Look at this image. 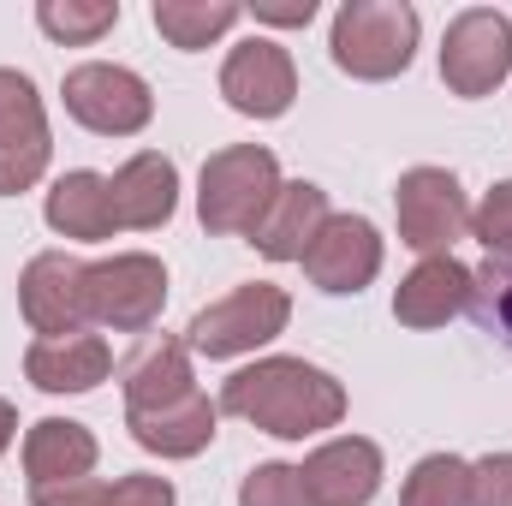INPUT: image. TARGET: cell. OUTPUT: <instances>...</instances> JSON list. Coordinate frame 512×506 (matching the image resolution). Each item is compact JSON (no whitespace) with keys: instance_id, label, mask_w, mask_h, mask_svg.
Returning a JSON list of instances; mask_svg holds the SVG:
<instances>
[{"instance_id":"1","label":"cell","mask_w":512,"mask_h":506,"mask_svg":"<svg viewBox=\"0 0 512 506\" xmlns=\"http://www.w3.org/2000/svg\"><path fill=\"white\" fill-rule=\"evenodd\" d=\"M221 411L274 435V441H310L322 429H340L346 387L322 364H304V358H256L227 376Z\"/></svg>"},{"instance_id":"2","label":"cell","mask_w":512,"mask_h":506,"mask_svg":"<svg viewBox=\"0 0 512 506\" xmlns=\"http://www.w3.org/2000/svg\"><path fill=\"white\" fill-rule=\"evenodd\" d=\"M417 6L411 0H346L334 12V30H328V54L346 78H364V84H387L411 66L417 54Z\"/></svg>"},{"instance_id":"3","label":"cell","mask_w":512,"mask_h":506,"mask_svg":"<svg viewBox=\"0 0 512 506\" xmlns=\"http://www.w3.org/2000/svg\"><path fill=\"white\" fill-rule=\"evenodd\" d=\"M280 161L262 143H227L203 161L197 179V221L215 239H251V227L268 215L274 191H280Z\"/></svg>"},{"instance_id":"4","label":"cell","mask_w":512,"mask_h":506,"mask_svg":"<svg viewBox=\"0 0 512 506\" xmlns=\"http://www.w3.org/2000/svg\"><path fill=\"white\" fill-rule=\"evenodd\" d=\"M286 322H292L286 286H274V280H245V286H233L227 298H215V304H203V310L191 316L185 346H191L197 358L221 364V358H245L256 346L280 340Z\"/></svg>"},{"instance_id":"5","label":"cell","mask_w":512,"mask_h":506,"mask_svg":"<svg viewBox=\"0 0 512 506\" xmlns=\"http://www.w3.org/2000/svg\"><path fill=\"white\" fill-rule=\"evenodd\" d=\"M393 221L399 245L417 256H453V245L471 233V203L465 185L447 167H411L393 185Z\"/></svg>"},{"instance_id":"6","label":"cell","mask_w":512,"mask_h":506,"mask_svg":"<svg viewBox=\"0 0 512 506\" xmlns=\"http://www.w3.org/2000/svg\"><path fill=\"white\" fill-rule=\"evenodd\" d=\"M512 72V18L495 6H465L441 36V84L465 102L495 96Z\"/></svg>"},{"instance_id":"7","label":"cell","mask_w":512,"mask_h":506,"mask_svg":"<svg viewBox=\"0 0 512 506\" xmlns=\"http://www.w3.org/2000/svg\"><path fill=\"white\" fill-rule=\"evenodd\" d=\"M60 96H66V114L84 131H96V137H137L155 120V90L131 66H114V60L72 66Z\"/></svg>"},{"instance_id":"8","label":"cell","mask_w":512,"mask_h":506,"mask_svg":"<svg viewBox=\"0 0 512 506\" xmlns=\"http://www.w3.org/2000/svg\"><path fill=\"white\" fill-rule=\"evenodd\" d=\"M167 304V268L149 251H120L90 262V322L114 334H149Z\"/></svg>"},{"instance_id":"9","label":"cell","mask_w":512,"mask_h":506,"mask_svg":"<svg viewBox=\"0 0 512 506\" xmlns=\"http://www.w3.org/2000/svg\"><path fill=\"white\" fill-rule=\"evenodd\" d=\"M18 310L36 328V340H66V334H90V262L66 251H42L24 262L18 274Z\"/></svg>"},{"instance_id":"10","label":"cell","mask_w":512,"mask_h":506,"mask_svg":"<svg viewBox=\"0 0 512 506\" xmlns=\"http://www.w3.org/2000/svg\"><path fill=\"white\" fill-rule=\"evenodd\" d=\"M48 155H54V131H48V108L36 84L0 66V197L30 191L48 173Z\"/></svg>"},{"instance_id":"11","label":"cell","mask_w":512,"mask_h":506,"mask_svg":"<svg viewBox=\"0 0 512 506\" xmlns=\"http://www.w3.org/2000/svg\"><path fill=\"white\" fill-rule=\"evenodd\" d=\"M221 96L245 120H280L298 96V66L274 36H245L221 66Z\"/></svg>"},{"instance_id":"12","label":"cell","mask_w":512,"mask_h":506,"mask_svg":"<svg viewBox=\"0 0 512 506\" xmlns=\"http://www.w3.org/2000/svg\"><path fill=\"white\" fill-rule=\"evenodd\" d=\"M382 256L387 251H382L376 221H364V215H328L322 233H316L310 251H304V274H310L316 292L346 298V292H364V286L382 274Z\"/></svg>"},{"instance_id":"13","label":"cell","mask_w":512,"mask_h":506,"mask_svg":"<svg viewBox=\"0 0 512 506\" xmlns=\"http://www.w3.org/2000/svg\"><path fill=\"white\" fill-rule=\"evenodd\" d=\"M298 477L310 506H370L382 489V447L370 435H334L298 465Z\"/></svg>"},{"instance_id":"14","label":"cell","mask_w":512,"mask_h":506,"mask_svg":"<svg viewBox=\"0 0 512 506\" xmlns=\"http://www.w3.org/2000/svg\"><path fill=\"white\" fill-rule=\"evenodd\" d=\"M108 197H114V227L155 233L179 209V167L167 155H155V149H137L126 167L108 179Z\"/></svg>"},{"instance_id":"15","label":"cell","mask_w":512,"mask_h":506,"mask_svg":"<svg viewBox=\"0 0 512 506\" xmlns=\"http://www.w3.org/2000/svg\"><path fill=\"white\" fill-rule=\"evenodd\" d=\"M465 310H471V268L459 256H423L393 292V322L405 328H447Z\"/></svg>"},{"instance_id":"16","label":"cell","mask_w":512,"mask_h":506,"mask_svg":"<svg viewBox=\"0 0 512 506\" xmlns=\"http://www.w3.org/2000/svg\"><path fill=\"white\" fill-rule=\"evenodd\" d=\"M120 387H126V417L131 411H161L197 393V370H191V346L149 334L126 364H120Z\"/></svg>"},{"instance_id":"17","label":"cell","mask_w":512,"mask_h":506,"mask_svg":"<svg viewBox=\"0 0 512 506\" xmlns=\"http://www.w3.org/2000/svg\"><path fill=\"white\" fill-rule=\"evenodd\" d=\"M328 215H334V209H328V191H322V185H310V179H286V185L274 191L268 215L251 227V245L268 256V262H304L310 239L322 233Z\"/></svg>"},{"instance_id":"18","label":"cell","mask_w":512,"mask_h":506,"mask_svg":"<svg viewBox=\"0 0 512 506\" xmlns=\"http://www.w3.org/2000/svg\"><path fill=\"white\" fill-rule=\"evenodd\" d=\"M96 459H102L96 435L84 423H72V417H42V423L24 429V477H30V489L84 483V477H96Z\"/></svg>"},{"instance_id":"19","label":"cell","mask_w":512,"mask_h":506,"mask_svg":"<svg viewBox=\"0 0 512 506\" xmlns=\"http://www.w3.org/2000/svg\"><path fill=\"white\" fill-rule=\"evenodd\" d=\"M24 376L42 393H90L114 376V346L102 334H66V340H30Z\"/></svg>"},{"instance_id":"20","label":"cell","mask_w":512,"mask_h":506,"mask_svg":"<svg viewBox=\"0 0 512 506\" xmlns=\"http://www.w3.org/2000/svg\"><path fill=\"white\" fill-rule=\"evenodd\" d=\"M42 221H48L60 239H78V245H102V239H114V197H108V173H90V167L60 173V179L48 185Z\"/></svg>"},{"instance_id":"21","label":"cell","mask_w":512,"mask_h":506,"mask_svg":"<svg viewBox=\"0 0 512 506\" xmlns=\"http://www.w3.org/2000/svg\"><path fill=\"white\" fill-rule=\"evenodd\" d=\"M215 417H221V405H209V393L197 387V393L179 399V405L131 411L126 429H131V441H137L143 453H155V459H197V453L215 441Z\"/></svg>"},{"instance_id":"22","label":"cell","mask_w":512,"mask_h":506,"mask_svg":"<svg viewBox=\"0 0 512 506\" xmlns=\"http://www.w3.org/2000/svg\"><path fill=\"white\" fill-rule=\"evenodd\" d=\"M149 18H155V30H161L173 48L197 54V48L221 42V36L245 18V6H239V0H155Z\"/></svg>"},{"instance_id":"23","label":"cell","mask_w":512,"mask_h":506,"mask_svg":"<svg viewBox=\"0 0 512 506\" xmlns=\"http://www.w3.org/2000/svg\"><path fill=\"white\" fill-rule=\"evenodd\" d=\"M36 24L60 48H90L120 24V0H36Z\"/></svg>"},{"instance_id":"24","label":"cell","mask_w":512,"mask_h":506,"mask_svg":"<svg viewBox=\"0 0 512 506\" xmlns=\"http://www.w3.org/2000/svg\"><path fill=\"white\" fill-rule=\"evenodd\" d=\"M399 506H471V465L459 453H429L411 465Z\"/></svg>"},{"instance_id":"25","label":"cell","mask_w":512,"mask_h":506,"mask_svg":"<svg viewBox=\"0 0 512 506\" xmlns=\"http://www.w3.org/2000/svg\"><path fill=\"white\" fill-rule=\"evenodd\" d=\"M471 310H477V322L489 334H501L512 346V251L471 268Z\"/></svg>"},{"instance_id":"26","label":"cell","mask_w":512,"mask_h":506,"mask_svg":"<svg viewBox=\"0 0 512 506\" xmlns=\"http://www.w3.org/2000/svg\"><path fill=\"white\" fill-rule=\"evenodd\" d=\"M239 506H310L304 495V477H298V465H256L245 471V483H239Z\"/></svg>"},{"instance_id":"27","label":"cell","mask_w":512,"mask_h":506,"mask_svg":"<svg viewBox=\"0 0 512 506\" xmlns=\"http://www.w3.org/2000/svg\"><path fill=\"white\" fill-rule=\"evenodd\" d=\"M471 239H483V251L489 256L512 251V179H501V185L471 209Z\"/></svg>"},{"instance_id":"28","label":"cell","mask_w":512,"mask_h":506,"mask_svg":"<svg viewBox=\"0 0 512 506\" xmlns=\"http://www.w3.org/2000/svg\"><path fill=\"white\" fill-rule=\"evenodd\" d=\"M471 506H512V453H483L471 465Z\"/></svg>"},{"instance_id":"29","label":"cell","mask_w":512,"mask_h":506,"mask_svg":"<svg viewBox=\"0 0 512 506\" xmlns=\"http://www.w3.org/2000/svg\"><path fill=\"white\" fill-rule=\"evenodd\" d=\"M108 506H179L167 477H149V471H131L120 483H108Z\"/></svg>"},{"instance_id":"30","label":"cell","mask_w":512,"mask_h":506,"mask_svg":"<svg viewBox=\"0 0 512 506\" xmlns=\"http://www.w3.org/2000/svg\"><path fill=\"white\" fill-rule=\"evenodd\" d=\"M30 506H108V483H102V477H84V483L30 489Z\"/></svg>"},{"instance_id":"31","label":"cell","mask_w":512,"mask_h":506,"mask_svg":"<svg viewBox=\"0 0 512 506\" xmlns=\"http://www.w3.org/2000/svg\"><path fill=\"white\" fill-rule=\"evenodd\" d=\"M256 24H274V30H298L316 18V0H256L251 6Z\"/></svg>"},{"instance_id":"32","label":"cell","mask_w":512,"mask_h":506,"mask_svg":"<svg viewBox=\"0 0 512 506\" xmlns=\"http://www.w3.org/2000/svg\"><path fill=\"white\" fill-rule=\"evenodd\" d=\"M12 441H18V411H12V405L0 399V453H6Z\"/></svg>"}]
</instances>
